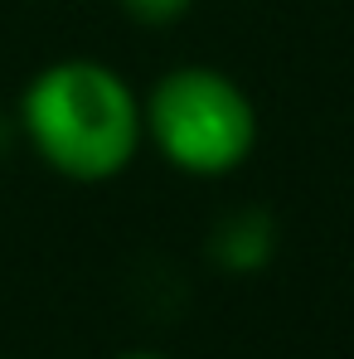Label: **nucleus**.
<instances>
[{
  "label": "nucleus",
  "instance_id": "3",
  "mask_svg": "<svg viewBox=\"0 0 354 359\" xmlns=\"http://www.w3.org/2000/svg\"><path fill=\"white\" fill-rule=\"evenodd\" d=\"M214 257L229 267V272H257L267 257H272V224L267 214L257 209H238L229 214L219 229H214Z\"/></svg>",
  "mask_w": 354,
  "mask_h": 359
},
{
  "label": "nucleus",
  "instance_id": "1",
  "mask_svg": "<svg viewBox=\"0 0 354 359\" xmlns=\"http://www.w3.org/2000/svg\"><path fill=\"white\" fill-rule=\"evenodd\" d=\"M20 126L34 156L63 180L102 184L117 180L141 141V97L112 63L97 59H59L25 83Z\"/></svg>",
  "mask_w": 354,
  "mask_h": 359
},
{
  "label": "nucleus",
  "instance_id": "2",
  "mask_svg": "<svg viewBox=\"0 0 354 359\" xmlns=\"http://www.w3.org/2000/svg\"><path fill=\"white\" fill-rule=\"evenodd\" d=\"M146 141L179 175L224 180L257 146V107L243 83L209 63H179L141 97Z\"/></svg>",
  "mask_w": 354,
  "mask_h": 359
},
{
  "label": "nucleus",
  "instance_id": "5",
  "mask_svg": "<svg viewBox=\"0 0 354 359\" xmlns=\"http://www.w3.org/2000/svg\"><path fill=\"white\" fill-rule=\"evenodd\" d=\"M117 359H165V355H156V350H126V355H117Z\"/></svg>",
  "mask_w": 354,
  "mask_h": 359
},
{
  "label": "nucleus",
  "instance_id": "4",
  "mask_svg": "<svg viewBox=\"0 0 354 359\" xmlns=\"http://www.w3.org/2000/svg\"><path fill=\"white\" fill-rule=\"evenodd\" d=\"M194 0H121V10L141 25H175L179 15H189Z\"/></svg>",
  "mask_w": 354,
  "mask_h": 359
}]
</instances>
